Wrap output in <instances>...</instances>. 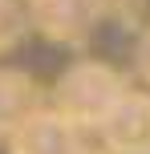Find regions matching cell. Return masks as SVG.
Segmentation results:
<instances>
[{
  "instance_id": "cell-1",
  "label": "cell",
  "mask_w": 150,
  "mask_h": 154,
  "mask_svg": "<svg viewBox=\"0 0 150 154\" xmlns=\"http://www.w3.org/2000/svg\"><path fill=\"white\" fill-rule=\"evenodd\" d=\"M57 97L61 109L69 118H110V109L126 97V85L110 65H77L61 85H57Z\"/></svg>"
},
{
  "instance_id": "cell-2",
  "label": "cell",
  "mask_w": 150,
  "mask_h": 154,
  "mask_svg": "<svg viewBox=\"0 0 150 154\" xmlns=\"http://www.w3.org/2000/svg\"><path fill=\"white\" fill-rule=\"evenodd\" d=\"M106 134L122 150H150V97L126 93L106 118Z\"/></svg>"
},
{
  "instance_id": "cell-3",
  "label": "cell",
  "mask_w": 150,
  "mask_h": 154,
  "mask_svg": "<svg viewBox=\"0 0 150 154\" xmlns=\"http://www.w3.org/2000/svg\"><path fill=\"white\" fill-rule=\"evenodd\" d=\"M32 12H37V24L45 32H53V37H81V32L89 29V24L102 16V4L97 0H37L32 4Z\"/></svg>"
},
{
  "instance_id": "cell-4",
  "label": "cell",
  "mask_w": 150,
  "mask_h": 154,
  "mask_svg": "<svg viewBox=\"0 0 150 154\" xmlns=\"http://www.w3.org/2000/svg\"><path fill=\"white\" fill-rule=\"evenodd\" d=\"M138 73L150 81V32L142 37V45H138Z\"/></svg>"
}]
</instances>
